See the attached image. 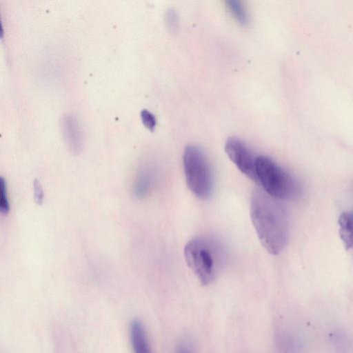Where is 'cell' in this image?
I'll return each instance as SVG.
<instances>
[{"label":"cell","instance_id":"obj_1","mask_svg":"<svg viewBox=\"0 0 353 353\" xmlns=\"http://www.w3.org/2000/svg\"><path fill=\"white\" fill-rule=\"evenodd\" d=\"M250 217L262 246L270 254H279L289 237V221L283 205L262 188H256L250 203Z\"/></svg>","mask_w":353,"mask_h":353},{"label":"cell","instance_id":"obj_2","mask_svg":"<svg viewBox=\"0 0 353 353\" xmlns=\"http://www.w3.org/2000/svg\"><path fill=\"white\" fill-rule=\"evenodd\" d=\"M185 261L202 285L210 284L223 263L218 245L205 237H195L184 248Z\"/></svg>","mask_w":353,"mask_h":353},{"label":"cell","instance_id":"obj_3","mask_svg":"<svg viewBox=\"0 0 353 353\" xmlns=\"http://www.w3.org/2000/svg\"><path fill=\"white\" fill-rule=\"evenodd\" d=\"M256 172L257 183L274 199H293L299 195L301 191L297 179L268 157H257Z\"/></svg>","mask_w":353,"mask_h":353},{"label":"cell","instance_id":"obj_4","mask_svg":"<svg viewBox=\"0 0 353 353\" xmlns=\"http://www.w3.org/2000/svg\"><path fill=\"white\" fill-rule=\"evenodd\" d=\"M183 164L186 184L197 197L208 199L212 193L213 180L211 168L203 151L189 145L183 152Z\"/></svg>","mask_w":353,"mask_h":353},{"label":"cell","instance_id":"obj_5","mask_svg":"<svg viewBox=\"0 0 353 353\" xmlns=\"http://www.w3.org/2000/svg\"><path fill=\"white\" fill-rule=\"evenodd\" d=\"M225 151L237 168L249 179L257 183L255 157L241 139L230 137L225 143Z\"/></svg>","mask_w":353,"mask_h":353},{"label":"cell","instance_id":"obj_6","mask_svg":"<svg viewBox=\"0 0 353 353\" xmlns=\"http://www.w3.org/2000/svg\"><path fill=\"white\" fill-rule=\"evenodd\" d=\"M61 128L68 149L74 154H79L83 148L84 135L78 117L72 113H66L61 120Z\"/></svg>","mask_w":353,"mask_h":353},{"label":"cell","instance_id":"obj_7","mask_svg":"<svg viewBox=\"0 0 353 353\" xmlns=\"http://www.w3.org/2000/svg\"><path fill=\"white\" fill-rule=\"evenodd\" d=\"M130 337L134 353H152L145 327L139 319L132 321Z\"/></svg>","mask_w":353,"mask_h":353},{"label":"cell","instance_id":"obj_8","mask_svg":"<svg viewBox=\"0 0 353 353\" xmlns=\"http://www.w3.org/2000/svg\"><path fill=\"white\" fill-rule=\"evenodd\" d=\"M154 172L148 167L141 168L137 172L134 185V193L138 198L145 196L153 184Z\"/></svg>","mask_w":353,"mask_h":353},{"label":"cell","instance_id":"obj_9","mask_svg":"<svg viewBox=\"0 0 353 353\" xmlns=\"http://www.w3.org/2000/svg\"><path fill=\"white\" fill-rule=\"evenodd\" d=\"M279 353H302V344L299 338L288 330H282L276 336Z\"/></svg>","mask_w":353,"mask_h":353},{"label":"cell","instance_id":"obj_10","mask_svg":"<svg viewBox=\"0 0 353 353\" xmlns=\"http://www.w3.org/2000/svg\"><path fill=\"white\" fill-rule=\"evenodd\" d=\"M339 235L347 250L353 248V210L341 214L339 218Z\"/></svg>","mask_w":353,"mask_h":353},{"label":"cell","instance_id":"obj_11","mask_svg":"<svg viewBox=\"0 0 353 353\" xmlns=\"http://www.w3.org/2000/svg\"><path fill=\"white\" fill-rule=\"evenodd\" d=\"M226 6L231 14L240 23L246 24L248 22V13L241 1L229 0L226 1Z\"/></svg>","mask_w":353,"mask_h":353},{"label":"cell","instance_id":"obj_12","mask_svg":"<svg viewBox=\"0 0 353 353\" xmlns=\"http://www.w3.org/2000/svg\"><path fill=\"white\" fill-rule=\"evenodd\" d=\"M8 188L4 178H0V211L7 214L10 211V203L8 196Z\"/></svg>","mask_w":353,"mask_h":353},{"label":"cell","instance_id":"obj_13","mask_svg":"<svg viewBox=\"0 0 353 353\" xmlns=\"http://www.w3.org/2000/svg\"><path fill=\"white\" fill-rule=\"evenodd\" d=\"M141 118L143 125L150 131H153L156 126V118L148 110H142L141 112Z\"/></svg>","mask_w":353,"mask_h":353},{"label":"cell","instance_id":"obj_14","mask_svg":"<svg viewBox=\"0 0 353 353\" xmlns=\"http://www.w3.org/2000/svg\"><path fill=\"white\" fill-rule=\"evenodd\" d=\"M338 353H346L348 352V341L345 336L341 334L333 336V341Z\"/></svg>","mask_w":353,"mask_h":353},{"label":"cell","instance_id":"obj_15","mask_svg":"<svg viewBox=\"0 0 353 353\" xmlns=\"http://www.w3.org/2000/svg\"><path fill=\"white\" fill-rule=\"evenodd\" d=\"M165 23L170 30L175 31L178 28L177 14L173 10H168L165 14Z\"/></svg>","mask_w":353,"mask_h":353},{"label":"cell","instance_id":"obj_16","mask_svg":"<svg viewBox=\"0 0 353 353\" xmlns=\"http://www.w3.org/2000/svg\"><path fill=\"white\" fill-rule=\"evenodd\" d=\"M33 188L35 201L39 205H41L43 201L44 194L42 185L39 180L35 179L34 181Z\"/></svg>","mask_w":353,"mask_h":353},{"label":"cell","instance_id":"obj_17","mask_svg":"<svg viewBox=\"0 0 353 353\" xmlns=\"http://www.w3.org/2000/svg\"><path fill=\"white\" fill-rule=\"evenodd\" d=\"M176 353H192V352L190 344L187 341H182L179 344Z\"/></svg>","mask_w":353,"mask_h":353}]
</instances>
